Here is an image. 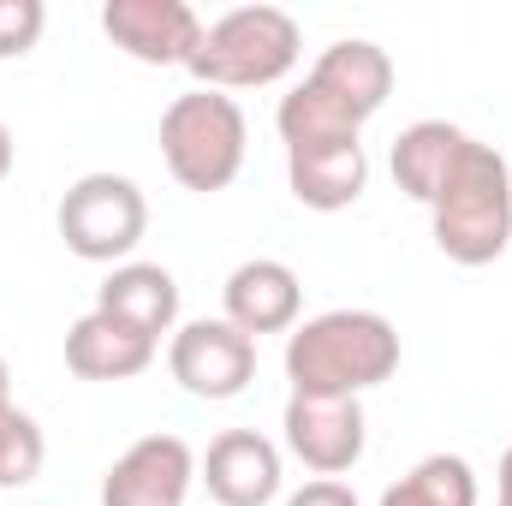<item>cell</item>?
Returning a JSON list of instances; mask_svg holds the SVG:
<instances>
[{
    "mask_svg": "<svg viewBox=\"0 0 512 506\" xmlns=\"http://www.w3.org/2000/svg\"><path fill=\"white\" fill-rule=\"evenodd\" d=\"M399 370V334L382 310H322L286 334L292 393L358 399Z\"/></svg>",
    "mask_w": 512,
    "mask_h": 506,
    "instance_id": "obj_1",
    "label": "cell"
},
{
    "mask_svg": "<svg viewBox=\"0 0 512 506\" xmlns=\"http://www.w3.org/2000/svg\"><path fill=\"white\" fill-rule=\"evenodd\" d=\"M435 245L459 268H489L512 245V167L495 143H465L459 167L429 203Z\"/></svg>",
    "mask_w": 512,
    "mask_h": 506,
    "instance_id": "obj_2",
    "label": "cell"
},
{
    "mask_svg": "<svg viewBox=\"0 0 512 506\" xmlns=\"http://www.w3.org/2000/svg\"><path fill=\"white\" fill-rule=\"evenodd\" d=\"M304 54V30L292 12L280 6H233L215 24H203V42L191 54V78L197 90H262L280 84Z\"/></svg>",
    "mask_w": 512,
    "mask_h": 506,
    "instance_id": "obj_3",
    "label": "cell"
},
{
    "mask_svg": "<svg viewBox=\"0 0 512 506\" xmlns=\"http://www.w3.org/2000/svg\"><path fill=\"white\" fill-rule=\"evenodd\" d=\"M245 143H251L245 108L221 90H185L161 114V161L197 197H215L239 179Z\"/></svg>",
    "mask_w": 512,
    "mask_h": 506,
    "instance_id": "obj_4",
    "label": "cell"
},
{
    "mask_svg": "<svg viewBox=\"0 0 512 506\" xmlns=\"http://www.w3.org/2000/svg\"><path fill=\"white\" fill-rule=\"evenodd\" d=\"M54 221H60V239H66L72 256H84V262H114V268H120V262L143 245L149 203H143L137 179H126V173H84V179L66 185Z\"/></svg>",
    "mask_w": 512,
    "mask_h": 506,
    "instance_id": "obj_5",
    "label": "cell"
},
{
    "mask_svg": "<svg viewBox=\"0 0 512 506\" xmlns=\"http://www.w3.org/2000/svg\"><path fill=\"white\" fill-rule=\"evenodd\" d=\"M167 370L191 399H239L256 376V340L239 334L227 316H203L173 328Z\"/></svg>",
    "mask_w": 512,
    "mask_h": 506,
    "instance_id": "obj_6",
    "label": "cell"
},
{
    "mask_svg": "<svg viewBox=\"0 0 512 506\" xmlns=\"http://www.w3.org/2000/svg\"><path fill=\"white\" fill-rule=\"evenodd\" d=\"M286 453L316 471V477H340L364 459V441H370V417L358 399H322V393H292L286 399Z\"/></svg>",
    "mask_w": 512,
    "mask_h": 506,
    "instance_id": "obj_7",
    "label": "cell"
},
{
    "mask_svg": "<svg viewBox=\"0 0 512 506\" xmlns=\"http://www.w3.org/2000/svg\"><path fill=\"white\" fill-rule=\"evenodd\" d=\"M304 90L322 96L340 120H352L364 131V120H376L387 108V96H393V54L370 36H340L304 72Z\"/></svg>",
    "mask_w": 512,
    "mask_h": 506,
    "instance_id": "obj_8",
    "label": "cell"
},
{
    "mask_svg": "<svg viewBox=\"0 0 512 506\" xmlns=\"http://www.w3.org/2000/svg\"><path fill=\"white\" fill-rule=\"evenodd\" d=\"M102 30L137 66H191L203 42V18L185 0H108Z\"/></svg>",
    "mask_w": 512,
    "mask_h": 506,
    "instance_id": "obj_9",
    "label": "cell"
},
{
    "mask_svg": "<svg viewBox=\"0 0 512 506\" xmlns=\"http://www.w3.org/2000/svg\"><path fill=\"white\" fill-rule=\"evenodd\" d=\"M197 483V453L179 435H143L108 465L102 506H185Z\"/></svg>",
    "mask_w": 512,
    "mask_h": 506,
    "instance_id": "obj_10",
    "label": "cell"
},
{
    "mask_svg": "<svg viewBox=\"0 0 512 506\" xmlns=\"http://www.w3.org/2000/svg\"><path fill=\"white\" fill-rule=\"evenodd\" d=\"M286 179L292 197L316 215H340L364 197L370 185V155L358 137H316V143H292L286 149Z\"/></svg>",
    "mask_w": 512,
    "mask_h": 506,
    "instance_id": "obj_11",
    "label": "cell"
},
{
    "mask_svg": "<svg viewBox=\"0 0 512 506\" xmlns=\"http://www.w3.org/2000/svg\"><path fill=\"white\" fill-rule=\"evenodd\" d=\"M197 477L221 506H268L280 495V447L256 429H221L197 459Z\"/></svg>",
    "mask_w": 512,
    "mask_h": 506,
    "instance_id": "obj_12",
    "label": "cell"
},
{
    "mask_svg": "<svg viewBox=\"0 0 512 506\" xmlns=\"http://www.w3.org/2000/svg\"><path fill=\"white\" fill-rule=\"evenodd\" d=\"M221 304H227V322L239 334H251V340H262V334H292L298 328V310H304V286H298V274L280 256H251V262H239L227 274Z\"/></svg>",
    "mask_w": 512,
    "mask_h": 506,
    "instance_id": "obj_13",
    "label": "cell"
},
{
    "mask_svg": "<svg viewBox=\"0 0 512 506\" xmlns=\"http://www.w3.org/2000/svg\"><path fill=\"white\" fill-rule=\"evenodd\" d=\"M155 346L161 340H149L143 328H131L108 310H90L66 334V370L84 381H131L155 364Z\"/></svg>",
    "mask_w": 512,
    "mask_h": 506,
    "instance_id": "obj_14",
    "label": "cell"
},
{
    "mask_svg": "<svg viewBox=\"0 0 512 506\" xmlns=\"http://www.w3.org/2000/svg\"><path fill=\"white\" fill-rule=\"evenodd\" d=\"M465 143H471V131H459L453 120H417V126H405L399 137H393V155H387L393 185H399L411 203L429 209L435 191L447 185V173L459 167Z\"/></svg>",
    "mask_w": 512,
    "mask_h": 506,
    "instance_id": "obj_15",
    "label": "cell"
},
{
    "mask_svg": "<svg viewBox=\"0 0 512 506\" xmlns=\"http://www.w3.org/2000/svg\"><path fill=\"white\" fill-rule=\"evenodd\" d=\"M96 310H108V316H120L131 328H143L149 340H161V334H173V322H179V280H173L161 262H120V268L102 280Z\"/></svg>",
    "mask_w": 512,
    "mask_h": 506,
    "instance_id": "obj_16",
    "label": "cell"
},
{
    "mask_svg": "<svg viewBox=\"0 0 512 506\" xmlns=\"http://www.w3.org/2000/svg\"><path fill=\"white\" fill-rule=\"evenodd\" d=\"M382 506H477V471L459 453H429L387 489Z\"/></svg>",
    "mask_w": 512,
    "mask_h": 506,
    "instance_id": "obj_17",
    "label": "cell"
},
{
    "mask_svg": "<svg viewBox=\"0 0 512 506\" xmlns=\"http://www.w3.org/2000/svg\"><path fill=\"white\" fill-rule=\"evenodd\" d=\"M42 459H48V441H42V423L18 405L0 411V489H24L42 477Z\"/></svg>",
    "mask_w": 512,
    "mask_h": 506,
    "instance_id": "obj_18",
    "label": "cell"
},
{
    "mask_svg": "<svg viewBox=\"0 0 512 506\" xmlns=\"http://www.w3.org/2000/svg\"><path fill=\"white\" fill-rule=\"evenodd\" d=\"M48 6L42 0H0V60H18L42 42Z\"/></svg>",
    "mask_w": 512,
    "mask_h": 506,
    "instance_id": "obj_19",
    "label": "cell"
},
{
    "mask_svg": "<svg viewBox=\"0 0 512 506\" xmlns=\"http://www.w3.org/2000/svg\"><path fill=\"white\" fill-rule=\"evenodd\" d=\"M286 506H358V495H352L346 483H334V477H316V483H304L298 495H286Z\"/></svg>",
    "mask_w": 512,
    "mask_h": 506,
    "instance_id": "obj_20",
    "label": "cell"
},
{
    "mask_svg": "<svg viewBox=\"0 0 512 506\" xmlns=\"http://www.w3.org/2000/svg\"><path fill=\"white\" fill-rule=\"evenodd\" d=\"M495 501L512 506V447L501 453V471H495Z\"/></svg>",
    "mask_w": 512,
    "mask_h": 506,
    "instance_id": "obj_21",
    "label": "cell"
},
{
    "mask_svg": "<svg viewBox=\"0 0 512 506\" xmlns=\"http://www.w3.org/2000/svg\"><path fill=\"white\" fill-rule=\"evenodd\" d=\"M12 161H18V149H12V131H6V120H0V179L12 173Z\"/></svg>",
    "mask_w": 512,
    "mask_h": 506,
    "instance_id": "obj_22",
    "label": "cell"
},
{
    "mask_svg": "<svg viewBox=\"0 0 512 506\" xmlns=\"http://www.w3.org/2000/svg\"><path fill=\"white\" fill-rule=\"evenodd\" d=\"M12 405V370H6V358H0V411Z\"/></svg>",
    "mask_w": 512,
    "mask_h": 506,
    "instance_id": "obj_23",
    "label": "cell"
}]
</instances>
